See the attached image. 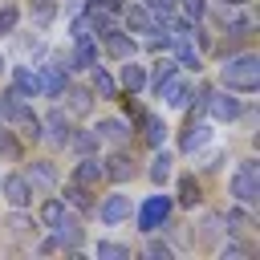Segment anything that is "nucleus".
<instances>
[{"label": "nucleus", "instance_id": "nucleus-13", "mask_svg": "<svg viewBox=\"0 0 260 260\" xmlns=\"http://www.w3.org/2000/svg\"><path fill=\"white\" fill-rule=\"evenodd\" d=\"M49 236H53V244L57 248H69V252H77L81 244H85V232H81V215L77 211H69L57 228H49Z\"/></svg>", "mask_w": 260, "mask_h": 260}, {"label": "nucleus", "instance_id": "nucleus-29", "mask_svg": "<svg viewBox=\"0 0 260 260\" xmlns=\"http://www.w3.org/2000/svg\"><path fill=\"white\" fill-rule=\"evenodd\" d=\"M175 203L187 207V211H195V207L203 203V187H199L195 175H183V179H179V195H175Z\"/></svg>", "mask_w": 260, "mask_h": 260}, {"label": "nucleus", "instance_id": "nucleus-31", "mask_svg": "<svg viewBox=\"0 0 260 260\" xmlns=\"http://www.w3.org/2000/svg\"><path fill=\"white\" fill-rule=\"evenodd\" d=\"M98 146H102L98 130H73V138H69V146H65V150H77V154H98Z\"/></svg>", "mask_w": 260, "mask_h": 260}, {"label": "nucleus", "instance_id": "nucleus-38", "mask_svg": "<svg viewBox=\"0 0 260 260\" xmlns=\"http://www.w3.org/2000/svg\"><path fill=\"white\" fill-rule=\"evenodd\" d=\"M219 256L228 260V256H248V244H240V240H223L219 244Z\"/></svg>", "mask_w": 260, "mask_h": 260}, {"label": "nucleus", "instance_id": "nucleus-16", "mask_svg": "<svg viewBox=\"0 0 260 260\" xmlns=\"http://www.w3.org/2000/svg\"><path fill=\"white\" fill-rule=\"evenodd\" d=\"M98 57H102L98 41H93V37H81V41H73V49H69L65 65H69V69H81V73H89V69L98 65Z\"/></svg>", "mask_w": 260, "mask_h": 260}, {"label": "nucleus", "instance_id": "nucleus-28", "mask_svg": "<svg viewBox=\"0 0 260 260\" xmlns=\"http://www.w3.org/2000/svg\"><path fill=\"white\" fill-rule=\"evenodd\" d=\"M65 203H69L77 215H93V207H98L93 191H89V187H81V183H65Z\"/></svg>", "mask_w": 260, "mask_h": 260}, {"label": "nucleus", "instance_id": "nucleus-32", "mask_svg": "<svg viewBox=\"0 0 260 260\" xmlns=\"http://www.w3.org/2000/svg\"><path fill=\"white\" fill-rule=\"evenodd\" d=\"M53 16H57V0H32V28L37 32H45L53 24Z\"/></svg>", "mask_w": 260, "mask_h": 260}, {"label": "nucleus", "instance_id": "nucleus-11", "mask_svg": "<svg viewBox=\"0 0 260 260\" xmlns=\"http://www.w3.org/2000/svg\"><path fill=\"white\" fill-rule=\"evenodd\" d=\"M102 171H106V183H118V187H122V183H130V179L138 175V162H134L130 150L118 146L110 158H102Z\"/></svg>", "mask_w": 260, "mask_h": 260}, {"label": "nucleus", "instance_id": "nucleus-26", "mask_svg": "<svg viewBox=\"0 0 260 260\" xmlns=\"http://www.w3.org/2000/svg\"><path fill=\"white\" fill-rule=\"evenodd\" d=\"M69 211H73V207H69L61 195H45V199H41V211H37V219H41V228H57V223H61Z\"/></svg>", "mask_w": 260, "mask_h": 260}, {"label": "nucleus", "instance_id": "nucleus-42", "mask_svg": "<svg viewBox=\"0 0 260 260\" xmlns=\"http://www.w3.org/2000/svg\"><path fill=\"white\" fill-rule=\"evenodd\" d=\"M215 4H223V8H244V4H252V0H215Z\"/></svg>", "mask_w": 260, "mask_h": 260}, {"label": "nucleus", "instance_id": "nucleus-36", "mask_svg": "<svg viewBox=\"0 0 260 260\" xmlns=\"http://www.w3.org/2000/svg\"><path fill=\"white\" fill-rule=\"evenodd\" d=\"M179 16H187V20H203L207 16V0H179Z\"/></svg>", "mask_w": 260, "mask_h": 260}, {"label": "nucleus", "instance_id": "nucleus-10", "mask_svg": "<svg viewBox=\"0 0 260 260\" xmlns=\"http://www.w3.org/2000/svg\"><path fill=\"white\" fill-rule=\"evenodd\" d=\"M98 49H102V57H110V61H126V57L138 53V41H134L126 28H110V32L98 41Z\"/></svg>", "mask_w": 260, "mask_h": 260}, {"label": "nucleus", "instance_id": "nucleus-23", "mask_svg": "<svg viewBox=\"0 0 260 260\" xmlns=\"http://www.w3.org/2000/svg\"><path fill=\"white\" fill-rule=\"evenodd\" d=\"M65 110L73 114V118H85L89 110H93V89L89 85H65Z\"/></svg>", "mask_w": 260, "mask_h": 260}, {"label": "nucleus", "instance_id": "nucleus-43", "mask_svg": "<svg viewBox=\"0 0 260 260\" xmlns=\"http://www.w3.org/2000/svg\"><path fill=\"white\" fill-rule=\"evenodd\" d=\"M4 73H8V61H4V53H0V77H4Z\"/></svg>", "mask_w": 260, "mask_h": 260}, {"label": "nucleus", "instance_id": "nucleus-2", "mask_svg": "<svg viewBox=\"0 0 260 260\" xmlns=\"http://www.w3.org/2000/svg\"><path fill=\"white\" fill-rule=\"evenodd\" d=\"M219 85L232 89V93H256L260 89V57L240 49V53H228L223 65H219Z\"/></svg>", "mask_w": 260, "mask_h": 260}, {"label": "nucleus", "instance_id": "nucleus-18", "mask_svg": "<svg viewBox=\"0 0 260 260\" xmlns=\"http://www.w3.org/2000/svg\"><path fill=\"white\" fill-rule=\"evenodd\" d=\"M191 93H195V81H187V77H179V73L158 89V98H162L171 110H187V106H191Z\"/></svg>", "mask_w": 260, "mask_h": 260}, {"label": "nucleus", "instance_id": "nucleus-40", "mask_svg": "<svg viewBox=\"0 0 260 260\" xmlns=\"http://www.w3.org/2000/svg\"><path fill=\"white\" fill-rule=\"evenodd\" d=\"M219 162H223V150H211V154H207V162H203V171H215Z\"/></svg>", "mask_w": 260, "mask_h": 260}, {"label": "nucleus", "instance_id": "nucleus-21", "mask_svg": "<svg viewBox=\"0 0 260 260\" xmlns=\"http://www.w3.org/2000/svg\"><path fill=\"white\" fill-rule=\"evenodd\" d=\"M118 89L122 93H142L146 89V65H138L134 57L122 61V73H118Z\"/></svg>", "mask_w": 260, "mask_h": 260}, {"label": "nucleus", "instance_id": "nucleus-8", "mask_svg": "<svg viewBox=\"0 0 260 260\" xmlns=\"http://www.w3.org/2000/svg\"><path fill=\"white\" fill-rule=\"evenodd\" d=\"M93 215H98L106 228H118V223H126V219L134 215V199L122 195V191H114V195H106V199L93 207Z\"/></svg>", "mask_w": 260, "mask_h": 260}, {"label": "nucleus", "instance_id": "nucleus-44", "mask_svg": "<svg viewBox=\"0 0 260 260\" xmlns=\"http://www.w3.org/2000/svg\"><path fill=\"white\" fill-rule=\"evenodd\" d=\"M0 126H4V122H0Z\"/></svg>", "mask_w": 260, "mask_h": 260}, {"label": "nucleus", "instance_id": "nucleus-25", "mask_svg": "<svg viewBox=\"0 0 260 260\" xmlns=\"http://www.w3.org/2000/svg\"><path fill=\"white\" fill-rule=\"evenodd\" d=\"M134 130H142V142H146V146H154V150L167 142V122H162L158 114H150V110L138 118V126H134Z\"/></svg>", "mask_w": 260, "mask_h": 260}, {"label": "nucleus", "instance_id": "nucleus-41", "mask_svg": "<svg viewBox=\"0 0 260 260\" xmlns=\"http://www.w3.org/2000/svg\"><path fill=\"white\" fill-rule=\"evenodd\" d=\"M81 8H85V0H69V4H65V12H69V16H77Z\"/></svg>", "mask_w": 260, "mask_h": 260}, {"label": "nucleus", "instance_id": "nucleus-14", "mask_svg": "<svg viewBox=\"0 0 260 260\" xmlns=\"http://www.w3.org/2000/svg\"><path fill=\"white\" fill-rule=\"evenodd\" d=\"M69 85V65L65 61H45L41 65V98H61Z\"/></svg>", "mask_w": 260, "mask_h": 260}, {"label": "nucleus", "instance_id": "nucleus-1", "mask_svg": "<svg viewBox=\"0 0 260 260\" xmlns=\"http://www.w3.org/2000/svg\"><path fill=\"white\" fill-rule=\"evenodd\" d=\"M0 122L20 134V142H41V114L32 110V98H20L16 89H0Z\"/></svg>", "mask_w": 260, "mask_h": 260}, {"label": "nucleus", "instance_id": "nucleus-19", "mask_svg": "<svg viewBox=\"0 0 260 260\" xmlns=\"http://www.w3.org/2000/svg\"><path fill=\"white\" fill-rule=\"evenodd\" d=\"M12 89L20 98H41V65H16L12 69Z\"/></svg>", "mask_w": 260, "mask_h": 260}, {"label": "nucleus", "instance_id": "nucleus-22", "mask_svg": "<svg viewBox=\"0 0 260 260\" xmlns=\"http://www.w3.org/2000/svg\"><path fill=\"white\" fill-rule=\"evenodd\" d=\"M89 89H93L98 102H118V93H122V89H118V77H110L106 65H93V69H89Z\"/></svg>", "mask_w": 260, "mask_h": 260}, {"label": "nucleus", "instance_id": "nucleus-30", "mask_svg": "<svg viewBox=\"0 0 260 260\" xmlns=\"http://www.w3.org/2000/svg\"><path fill=\"white\" fill-rule=\"evenodd\" d=\"M171 162H175V154H171L167 146H158V150H154V158H150V167H146V175H150V183H154V187H162V183L171 179Z\"/></svg>", "mask_w": 260, "mask_h": 260}, {"label": "nucleus", "instance_id": "nucleus-35", "mask_svg": "<svg viewBox=\"0 0 260 260\" xmlns=\"http://www.w3.org/2000/svg\"><path fill=\"white\" fill-rule=\"evenodd\" d=\"M16 24H20V8L16 4H0V41L8 32H16Z\"/></svg>", "mask_w": 260, "mask_h": 260}, {"label": "nucleus", "instance_id": "nucleus-9", "mask_svg": "<svg viewBox=\"0 0 260 260\" xmlns=\"http://www.w3.org/2000/svg\"><path fill=\"white\" fill-rule=\"evenodd\" d=\"M41 130H45V138L49 142H57V146H69V138H73V114L69 110H61V106H53L45 118H41Z\"/></svg>", "mask_w": 260, "mask_h": 260}, {"label": "nucleus", "instance_id": "nucleus-33", "mask_svg": "<svg viewBox=\"0 0 260 260\" xmlns=\"http://www.w3.org/2000/svg\"><path fill=\"white\" fill-rule=\"evenodd\" d=\"M138 4H142L154 20H171V16L179 12V0H138Z\"/></svg>", "mask_w": 260, "mask_h": 260}, {"label": "nucleus", "instance_id": "nucleus-15", "mask_svg": "<svg viewBox=\"0 0 260 260\" xmlns=\"http://www.w3.org/2000/svg\"><path fill=\"white\" fill-rule=\"evenodd\" d=\"M69 183H81V187H89V191H98V187L106 183V171H102V158H98V154H81V158L73 162V175H69Z\"/></svg>", "mask_w": 260, "mask_h": 260}, {"label": "nucleus", "instance_id": "nucleus-20", "mask_svg": "<svg viewBox=\"0 0 260 260\" xmlns=\"http://www.w3.org/2000/svg\"><path fill=\"white\" fill-rule=\"evenodd\" d=\"M175 73H179L175 57H171V53H162V57H158V61H154V65L146 69V89H150V93L158 98V89H162V85H167V81H171Z\"/></svg>", "mask_w": 260, "mask_h": 260}, {"label": "nucleus", "instance_id": "nucleus-27", "mask_svg": "<svg viewBox=\"0 0 260 260\" xmlns=\"http://www.w3.org/2000/svg\"><path fill=\"white\" fill-rule=\"evenodd\" d=\"M93 130H98L102 142H114V146H126L130 142V122H122V118H102Z\"/></svg>", "mask_w": 260, "mask_h": 260}, {"label": "nucleus", "instance_id": "nucleus-7", "mask_svg": "<svg viewBox=\"0 0 260 260\" xmlns=\"http://www.w3.org/2000/svg\"><path fill=\"white\" fill-rule=\"evenodd\" d=\"M118 16H122L126 32H138V37H158V32H167V20H154V16H150L138 0H134V4H126Z\"/></svg>", "mask_w": 260, "mask_h": 260}, {"label": "nucleus", "instance_id": "nucleus-34", "mask_svg": "<svg viewBox=\"0 0 260 260\" xmlns=\"http://www.w3.org/2000/svg\"><path fill=\"white\" fill-rule=\"evenodd\" d=\"M98 260H130V248L126 244H114V240H98Z\"/></svg>", "mask_w": 260, "mask_h": 260}, {"label": "nucleus", "instance_id": "nucleus-37", "mask_svg": "<svg viewBox=\"0 0 260 260\" xmlns=\"http://www.w3.org/2000/svg\"><path fill=\"white\" fill-rule=\"evenodd\" d=\"M142 252H146V256H150V260H171V248H167V244H158V240H154V236H150V240H146V248H142Z\"/></svg>", "mask_w": 260, "mask_h": 260}, {"label": "nucleus", "instance_id": "nucleus-5", "mask_svg": "<svg viewBox=\"0 0 260 260\" xmlns=\"http://www.w3.org/2000/svg\"><path fill=\"white\" fill-rule=\"evenodd\" d=\"M203 114H207L211 122H240V118H244V98H236L232 89H211Z\"/></svg>", "mask_w": 260, "mask_h": 260}, {"label": "nucleus", "instance_id": "nucleus-17", "mask_svg": "<svg viewBox=\"0 0 260 260\" xmlns=\"http://www.w3.org/2000/svg\"><path fill=\"white\" fill-rule=\"evenodd\" d=\"M207 142H211V122L191 118V122H187V130L179 134V154H195V150H203Z\"/></svg>", "mask_w": 260, "mask_h": 260}, {"label": "nucleus", "instance_id": "nucleus-39", "mask_svg": "<svg viewBox=\"0 0 260 260\" xmlns=\"http://www.w3.org/2000/svg\"><path fill=\"white\" fill-rule=\"evenodd\" d=\"M85 8H102V12H114L118 16L126 8V0H85Z\"/></svg>", "mask_w": 260, "mask_h": 260}, {"label": "nucleus", "instance_id": "nucleus-24", "mask_svg": "<svg viewBox=\"0 0 260 260\" xmlns=\"http://www.w3.org/2000/svg\"><path fill=\"white\" fill-rule=\"evenodd\" d=\"M223 236H232L228 215H223V211H207V215L199 219V244H215V240H223Z\"/></svg>", "mask_w": 260, "mask_h": 260}, {"label": "nucleus", "instance_id": "nucleus-6", "mask_svg": "<svg viewBox=\"0 0 260 260\" xmlns=\"http://www.w3.org/2000/svg\"><path fill=\"white\" fill-rule=\"evenodd\" d=\"M32 187H28V179H24V171H8V175H0V199L8 203V207H16V211H28L32 207Z\"/></svg>", "mask_w": 260, "mask_h": 260}, {"label": "nucleus", "instance_id": "nucleus-4", "mask_svg": "<svg viewBox=\"0 0 260 260\" xmlns=\"http://www.w3.org/2000/svg\"><path fill=\"white\" fill-rule=\"evenodd\" d=\"M228 191H232V199H236V203H244V207L260 203V162H256V158H244V162L236 167V175H232Z\"/></svg>", "mask_w": 260, "mask_h": 260}, {"label": "nucleus", "instance_id": "nucleus-12", "mask_svg": "<svg viewBox=\"0 0 260 260\" xmlns=\"http://www.w3.org/2000/svg\"><path fill=\"white\" fill-rule=\"evenodd\" d=\"M24 179H28V187H32L37 195H49V191L57 187V162H53V158H32V162L24 167Z\"/></svg>", "mask_w": 260, "mask_h": 260}, {"label": "nucleus", "instance_id": "nucleus-3", "mask_svg": "<svg viewBox=\"0 0 260 260\" xmlns=\"http://www.w3.org/2000/svg\"><path fill=\"white\" fill-rule=\"evenodd\" d=\"M171 211H175V199L171 195H146L138 207H134V215H138V232L142 236H158L162 228H171Z\"/></svg>", "mask_w": 260, "mask_h": 260}]
</instances>
